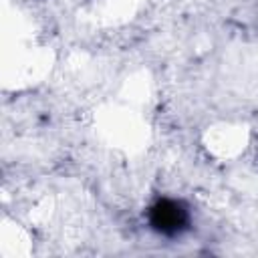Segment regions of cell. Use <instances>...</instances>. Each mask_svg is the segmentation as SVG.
Listing matches in <instances>:
<instances>
[{
  "instance_id": "cell-1",
  "label": "cell",
  "mask_w": 258,
  "mask_h": 258,
  "mask_svg": "<svg viewBox=\"0 0 258 258\" xmlns=\"http://www.w3.org/2000/svg\"><path fill=\"white\" fill-rule=\"evenodd\" d=\"M149 224L151 228L167 238L179 236L187 230L189 224V212L187 208L177 200H159L149 210Z\"/></svg>"
}]
</instances>
